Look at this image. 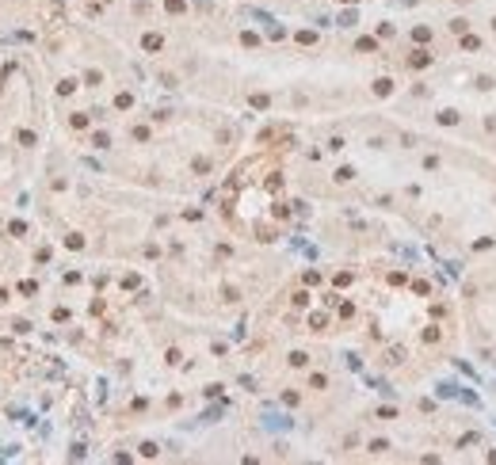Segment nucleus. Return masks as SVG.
Here are the masks:
<instances>
[{
	"label": "nucleus",
	"mask_w": 496,
	"mask_h": 465,
	"mask_svg": "<svg viewBox=\"0 0 496 465\" xmlns=\"http://www.w3.org/2000/svg\"><path fill=\"white\" fill-rule=\"evenodd\" d=\"M374 92H378V95H385V92H393V80H378V84H374Z\"/></svg>",
	"instance_id": "7ed1b4c3"
},
{
	"label": "nucleus",
	"mask_w": 496,
	"mask_h": 465,
	"mask_svg": "<svg viewBox=\"0 0 496 465\" xmlns=\"http://www.w3.org/2000/svg\"><path fill=\"white\" fill-rule=\"evenodd\" d=\"M462 46H466V50H477V46H481V38H477V35H466V38H462Z\"/></svg>",
	"instance_id": "f03ea898"
},
{
	"label": "nucleus",
	"mask_w": 496,
	"mask_h": 465,
	"mask_svg": "<svg viewBox=\"0 0 496 465\" xmlns=\"http://www.w3.org/2000/svg\"><path fill=\"white\" fill-rule=\"evenodd\" d=\"M466 27H470L466 19H451V31H454V35H466Z\"/></svg>",
	"instance_id": "f257e3e1"
},
{
	"label": "nucleus",
	"mask_w": 496,
	"mask_h": 465,
	"mask_svg": "<svg viewBox=\"0 0 496 465\" xmlns=\"http://www.w3.org/2000/svg\"><path fill=\"white\" fill-rule=\"evenodd\" d=\"M493 27H496V19H493Z\"/></svg>",
	"instance_id": "20e7f679"
}]
</instances>
